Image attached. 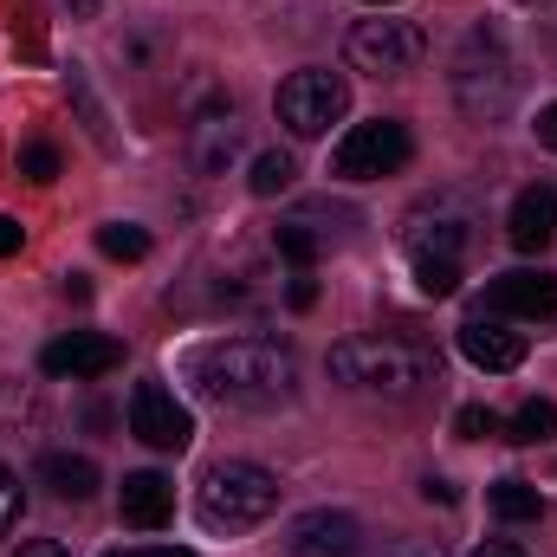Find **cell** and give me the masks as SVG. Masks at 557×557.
I'll use <instances>...</instances> for the list:
<instances>
[{"label": "cell", "instance_id": "cell-1", "mask_svg": "<svg viewBox=\"0 0 557 557\" xmlns=\"http://www.w3.org/2000/svg\"><path fill=\"white\" fill-rule=\"evenodd\" d=\"M188 376L208 403L227 409H278L298 396V357L273 337H221L188 357Z\"/></svg>", "mask_w": 557, "mask_h": 557}, {"label": "cell", "instance_id": "cell-2", "mask_svg": "<svg viewBox=\"0 0 557 557\" xmlns=\"http://www.w3.org/2000/svg\"><path fill=\"white\" fill-rule=\"evenodd\" d=\"M331 376L357 396L409 403L428 383H441V357L421 344H403V337H344V344H331Z\"/></svg>", "mask_w": 557, "mask_h": 557}, {"label": "cell", "instance_id": "cell-3", "mask_svg": "<svg viewBox=\"0 0 557 557\" xmlns=\"http://www.w3.org/2000/svg\"><path fill=\"white\" fill-rule=\"evenodd\" d=\"M278 506V473H267L260 460H214L195 486V519L208 532H253L267 525Z\"/></svg>", "mask_w": 557, "mask_h": 557}, {"label": "cell", "instance_id": "cell-4", "mask_svg": "<svg viewBox=\"0 0 557 557\" xmlns=\"http://www.w3.org/2000/svg\"><path fill=\"white\" fill-rule=\"evenodd\" d=\"M273 111L292 137H324V131L344 124V111H350V78H344V72H324V65H305V72H292V78L278 85Z\"/></svg>", "mask_w": 557, "mask_h": 557}, {"label": "cell", "instance_id": "cell-5", "mask_svg": "<svg viewBox=\"0 0 557 557\" xmlns=\"http://www.w3.org/2000/svg\"><path fill=\"white\" fill-rule=\"evenodd\" d=\"M512 91H519V78H512V59L499 52V39H486V33H473L467 39V52L454 59V98H460V111L467 117H506L512 111Z\"/></svg>", "mask_w": 557, "mask_h": 557}, {"label": "cell", "instance_id": "cell-6", "mask_svg": "<svg viewBox=\"0 0 557 557\" xmlns=\"http://www.w3.org/2000/svg\"><path fill=\"white\" fill-rule=\"evenodd\" d=\"M409 156H416L409 124H396V117H370V124H350L344 143L331 149V175H344V182H383V175H396Z\"/></svg>", "mask_w": 557, "mask_h": 557}, {"label": "cell", "instance_id": "cell-7", "mask_svg": "<svg viewBox=\"0 0 557 557\" xmlns=\"http://www.w3.org/2000/svg\"><path fill=\"white\" fill-rule=\"evenodd\" d=\"M473 240V201L467 195H428L403 214V247L409 260H460V247Z\"/></svg>", "mask_w": 557, "mask_h": 557}, {"label": "cell", "instance_id": "cell-8", "mask_svg": "<svg viewBox=\"0 0 557 557\" xmlns=\"http://www.w3.org/2000/svg\"><path fill=\"white\" fill-rule=\"evenodd\" d=\"M421 52H428V39H421V26H409V20H357L350 39H344V59H350L357 72H370V78H403V72H416Z\"/></svg>", "mask_w": 557, "mask_h": 557}, {"label": "cell", "instance_id": "cell-9", "mask_svg": "<svg viewBox=\"0 0 557 557\" xmlns=\"http://www.w3.org/2000/svg\"><path fill=\"white\" fill-rule=\"evenodd\" d=\"M131 434H137L143 447H156V454H182L195 441V421H188V409L162 383H137V396H131Z\"/></svg>", "mask_w": 557, "mask_h": 557}, {"label": "cell", "instance_id": "cell-10", "mask_svg": "<svg viewBox=\"0 0 557 557\" xmlns=\"http://www.w3.org/2000/svg\"><path fill=\"white\" fill-rule=\"evenodd\" d=\"M486 318H506V324H557V278L552 273H499L486 285Z\"/></svg>", "mask_w": 557, "mask_h": 557}, {"label": "cell", "instance_id": "cell-11", "mask_svg": "<svg viewBox=\"0 0 557 557\" xmlns=\"http://www.w3.org/2000/svg\"><path fill=\"white\" fill-rule=\"evenodd\" d=\"M285 552L292 557H357L363 552V525L350 512H331V506H311L285 525Z\"/></svg>", "mask_w": 557, "mask_h": 557}, {"label": "cell", "instance_id": "cell-12", "mask_svg": "<svg viewBox=\"0 0 557 557\" xmlns=\"http://www.w3.org/2000/svg\"><path fill=\"white\" fill-rule=\"evenodd\" d=\"M117 363H124V344H117V337H98V331H72V337H52V344L39 350V370H46V376H72V383L111 376Z\"/></svg>", "mask_w": 557, "mask_h": 557}, {"label": "cell", "instance_id": "cell-13", "mask_svg": "<svg viewBox=\"0 0 557 557\" xmlns=\"http://www.w3.org/2000/svg\"><path fill=\"white\" fill-rule=\"evenodd\" d=\"M460 357L486 376H506L525 363V331H512L506 318H467L460 324Z\"/></svg>", "mask_w": 557, "mask_h": 557}, {"label": "cell", "instance_id": "cell-14", "mask_svg": "<svg viewBox=\"0 0 557 557\" xmlns=\"http://www.w3.org/2000/svg\"><path fill=\"white\" fill-rule=\"evenodd\" d=\"M506 240L519 247V253H545L557 240V188L545 182H532V188H519V201H512V214H506Z\"/></svg>", "mask_w": 557, "mask_h": 557}, {"label": "cell", "instance_id": "cell-15", "mask_svg": "<svg viewBox=\"0 0 557 557\" xmlns=\"http://www.w3.org/2000/svg\"><path fill=\"white\" fill-rule=\"evenodd\" d=\"M117 506H124V525H137V532H162V525L175 519V486H169L162 473H131L124 493H117Z\"/></svg>", "mask_w": 557, "mask_h": 557}, {"label": "cell", "instance_id": "cell-16", "mask_svg": "<svg viewBox=\"0 0 557 557\" xmlns=\"http://www.w3.org/2000/svg\"><path fill=\"white\" fill-rule=\"evenodd\" d=\"M188 149H195V169H201V175H221V169L234 162V149H240V124H234V111L221 104V111L195 117V137H188Z\"/></svg>", "mask_w": 557, "mask_h": 557}, {"label": "cell", "instance_id": "cell-17", "mask_svg": "<svg viewBox=\"0 0 557 557\" xmlns=\"http://www.w3.org/2000/svg\"><path fill=\"white\" fill-rule=\"evenodd\" d=\"M39 480L59 493V499H91L98 493V467L85 454H46L39 460Z\"/></svg>", "mask_w": 557, "mask_h": 557}, {"label": "cell", "instance_id": "cell-18", "mask_svg": "<svg viewBox=\"0 0 557 557\" xmlns=\"http://www.w3.org/2000/svg\"><path fill=\"white\" fill-rule=\"evenodd\" d=\"M273 247H278V260H292L298 273H311V267L324 260V234H318L311 221H278V227H273Z\"/></svg>", "mask_w": 557, "mask_h": 557}, {"label": "cell", "instance_id": "cell-19", "mask_svg": "<svg viewBox=\"0 0 557 557\" xmlns=\"http://www.w3.org/2000/svg\"><path fill=\"white\" fill-rule=\"evenodd\" d=\"M486 499H493V512H499V519H512V525L545 519V493H539V486H525V480H499Z\"/></svg>", "mask_w": 557, "mask_h": 557}, {"label": "cell", "instance_id": "cell-20", "mask_svg": "<svg viewBox=\"0 0 557 557\" xmlns=\"http://www.w3.org/2000/svg\"><path fill=\"white\" fill-rule=\"evenodd\" d=\"M552 434H557V403H545V396L519 403V416L506 421V441H519V447H539V441H552Z\"/></svg>", "mask_w": 557, "mask_h": 557}, {"label": "cell", "instance_id": "cell-21", "mask_svg": "<svg viewBox=\"0 0 557 557\" xmlns=\"http://www.w3.org/2000/svg\"><path fill=\"white\" fill-rule=\"evenodd\" d=\"M292 182H298V162H292L285 149H260V156H253V175H247V188H253L260 201H273V195H285Z\"/></svg>", "mask_w": 557, "mask_h": 557}, {"label": "cell", "instance_id": "cell-22", "mask_svg": "<svg viewBox=\"0 0 557 557\" xmlns=\"http://www.w3.org/2000/svg\"><path fill=\"white\" fill-rule=\"evenodd\" d=\"M98 247H104L111 260H143V253H149V227H137V221H111V227H98Z\"/></svg>", "mask_w": 557, "mask_h": 557}, {"label": "cell", "instance_id": "cell-23", "mask_svg": "<svg viewBox=\"0 0 557 557\" xmlns=\"http://www.w3.org/2000/svg\"><path fill=\"white\" fill-rule=\"evenodd\" d=\"M421 298H454L460 292V260H416Z\"/></svg>", "mask_w": 557, "mask_h": 557}, {"label": "cell", "instance_id": "cell-24", "mask_svg": "<svg viewBox=\"0 0 557 557\" xmlns=\"http://www.w3.org/2000/svg\"><path fill=\"white\" fill-rule=\"evenodd\" d=\"M20 175L39 182V188L59 182V149H52V143H26V149H20Z\"/></svg>", "mask_w": 557, "mask_h": 557}, {"label": "cell", "instance_id": "cell-25", "mask_svg": "<svg viewBox=\"0 0 557 557\" xmlns=\"http://www.w3.org/2000/svg\"><path fill=\"white\" fill-rule=\"evenodd\" d=\"M20 512H26V493H20V480H13V473L0 467V539H7L13 525H20Z\"/></svg>", "mask_w": 557, "mask_h": 557}, {"label": "cell", "instance_id": "cell-26", "mask_svg": "<svg viewBox=\"0 0 557 557\" xmlns=\"http://www.w3.org/2000/svg\"><path fill=\"white\" fill-rule=\"evenodd\" d=\"M454 434H460V441H486V434H499V416L473 403V409H460V416H454Z\"/></svg>", "mask_w": 557, "mask_h": 557}, {"label": "cell", "instance_id": "cell-27", "mask_svg": "<svg viewBox=\"0 0 557 557\" xmlns=\"http://www.w3.org/2000/svg\"><path fill=\"white\" fill-rule=\"evenodd\" d=\"M285 305H292V311H311V305H318V278H292Z\"/></svg>", "mask_w": 557, "mask_h": 557}, {"label": "cell", "instance_id": "cell-28", "mask_svg": "<svg viewBox=\"0 0 557 557\" xmlns=\"http://www.w3.org/2000/svg\"><path fill=\"white\" fill-rule=\"evenodd\" d=\"M20 247H26V227H20L13 214H0V260H7V253H20Z\"/></svg>", "mask_w": 557, "mask_h": 557}, {"label": "cell", "instance_id": "cell-29", "mask_svg": "<svg viewBox=\"0 0 557 557\" xmlns=\"http://www.w3.org/2000/svg\"><path fill=\"white\" fill-rule=\"evenodd\" d=\"M532 131H539V143L557 156V104H545V111H539V124H532Z\"/></svg>", "mask_w": 557, "mask_h": 557}, {"label": "cell", "instance_id": "cell-30", "mask_svg": "<svg viewBox=\"0 0 557 557\" xmlns=\"http://www.w3.org/2000/svg\"><path fill=\"white\" fill-rule=\"evenodd\" d=\"M13 557H65V545L59 539H33V545H20Z\"/></svg>", "mask_w": 557, "mask_h": 557}, {"label": "cell", "instance_id": "cell-31", "mask_svg": "<svg viewBox=\"0 0 557 557\" xmlns=\"http://www.w3.org/2000/svg\"><path fill=\"white\" fill-rule=\"evenodd\" d=\"M421 499H441V506H454V486H447V480H421Z\"/></svg>", "mask_w": 557, "mask_h": 557}, {"label": "cell", "instance_id": "cell-32", "mask_svg": "<svg viewBox=\"0 0 557 557\" xmlns=\"http://www.w3.org/2000/svg\"><path fill=\"white\" fill-rule=\"evenodd\" d=\"M473 557H525V552H519V545H480Z\"/></svg>", "mask_w": 557, "mask_h": 557}, {"label": "cell", "instance_id": "cell-33", "mask_svg": "<svg viewBox=\"0 0 557 557\" xmlns=\"http://www.w3.org/2000/svg\"><path fill=\"white\" fill-rule=\"evenodd\" d=\"M131 557H195V552H175V545H156V552H131Z\"/></svg>", "mask_w": 557, "mask_h": 557}, {"label": "cell", "instance_id": "cell-34", "mask_svg": "<svg viewBox=\"0 0 557 557\" xmlns=\"http://www.w3.org/2000/svg\"><path fill=\"white\" fill-rule=\"evenodd\" d=\"M389 557H434V552H421V545H396Z\"/></svg>", "mask_w": 557, "mask_h": 557}, {"label": "cell", "instance_id": "cell-35", "mask_svg": "<svg viewBox=\"0 0 557 557\" xmlns=\"http://www.w3.org/2000/svg\"><path fill=\"white\" fill-rule=\"evenodd\" d=\"M91 7H98V0H72V13H91Z\"/></svg>", "mask_w": 557, "mask_h": 557}, {"label": "cell", "instance_id": "cell-36", "mask_svg": "<svg viewBox=\"0 0 557 557\" xmlns=\"http://www.w3.org/2000/svg\"><path fill=\"white\" fill-rule=\"evenodd\" d=\"M363 7H396V0H363Z\"/></svg>", "mask_w": 557, "mask_h": 557}]
</instances>
